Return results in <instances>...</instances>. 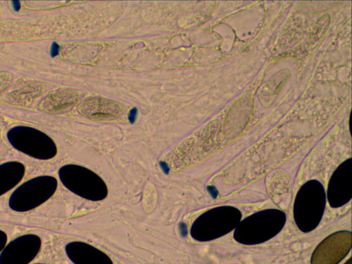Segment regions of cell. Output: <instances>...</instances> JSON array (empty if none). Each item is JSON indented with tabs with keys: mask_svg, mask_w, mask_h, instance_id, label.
Masks as SVG:
<instances>
[{
	"mask_svg": "<svg viewBox=\"0 0 352 264\" xmlns=\"http://www.w3.org/2000/svg\"><path fill=\"white\" fill-rule=\"evenodd\" d=\"M286 221L283 212L267 210L246 217L236 226L234 239L242 244L255 245L265 242L277 234Z\"/></svg>",
	"mask_w": 352,
	"mask_h": 264,
	"instance_id": "cell-1",
	"label": "cell"
},
{
	"mask_svg": "<svg viewBox=\"0 0 352 264\" xmlns=\"http://www.w3.org/2000/svg\"><path fill=\"white\" fill-rule=\"evenodd\" d=\"M58 175L67 190L85 199L100 201L108 195V188L104 181L85 166L65 164L59 168Z\"/></svg>",
	"mask_w": 352,
	"mask_h": 264,
	"instance_id": "cell-2",
	"label": "cell"
},
{
	"mask_svg": "<svg viewBox=\"0 0 352 264\" xmlns=\"http://www.w3.org/2000/svg\"><path fill=\"white\" fill-rule=\"evenodd\" d=\"M241 212L230 206L212 208L199 216L192 224L190 235L197 241H212L230 232L240 221Z\"/></svg>",
	"mask_w": 352,
	"mask_h": 264,
	"instance_id": "cell-3",
	"label": "cell"
},
{
	"mask_svg": "<svg viewBox=\"0 0 352 264\" xmlns=\"http://www.w3.org/2000/svg\"><path fill=\"white\" fill-rule=\"evenodd\" d=\"M57 187L58 181L53 176L34 177L14 189L9 197L8 206L17 212L34 210L49 200L56 192Z\"/></svg>",
	"mask_w": 352,
	"mask_h": 264,
	"instance_id": "cell-4",
	"label": "cell"
},
{
	"mask_svg": "<svg viewBox=\"0 0 352 264\" xmlns=\"http://www.w3.org/2000/svg\"><path fill=\"white\" fill-rule=\"evenodd\" d=\"M316 180L305 184L299 190L294 202V216L298 227L303 232H310L317 227L325 207V193L321 184L316 192Z\"/></svg>",
	"mask_w": 352,
	"mask_h": 264,
	"instance_id": "cell-5",
	"label": "cell"
},
{
	"mask_svg": "<svg viewBox=\"0 0 352 264\" xmlns=\"http://www.w3.org/2000/svg\"><path fill=\"white\" fill-rule=\"evenodd\" d=\"M10 144L32 158L48 160L57 154L54 141L45 133L30 126H16L7 133Z\"/></svg>",
	"mask_w": 352,
	"mask_h": 264,
	"instance_id": "cell-6",
	"label": "cell"
},
{
	"mask_svg": "<svg viewBox=\"0 0 352 264\" xmlns=\"http://www.w3.org/2000/svg\"><path fill=\"white\" fill-rule=\"evenodd\" d=\"M42 246L41 237L25 234L11 240L0 252V264H29L38 254Z\"/></svg>",
	"mask_w": 352,
	"mask_h": 264,
	"instance_id": "cell-7",
	"label": "cell"
},
{
	"mask_svg": "<svg viewBox=\"0 0 352 264\" xmlns=\"http://www.w3.org/2000/svg\"><path fill=\"white\" fill-rule=\"evenodd\" d=\"M351 248L350 232H338L324 239L314 251L311 264H338Z\"/></svg>",
	"mask_w": 352,
	"mask_h": 264,
	"instance_id": "cell-8",
	"label": "cell"
},
{
	"mask_svg": "<svg viewBox=\"0 0 352 264\" xmlns=\"http://www.w3.org/2000/svg\"><path fill=\"white\" fill-rule=\"evenodd\" d=\"M346 161L332 175L328 186V200L333 208L341 206L351 198V168L346 170Z\"/></svg>",
	"mask_w": 352,
	"mask_h": 264,
	"instance_id": "cell-9",
	"label": "cell"
},
{
	"mask_svg": "<svg viewBox=\"0 0 352 264\" xmlns=\"http://www.w3.org/2000/svg\"><path fill=\"white\" fill-rule=\"evenodd\" d=\"M65 251L74 264H113L107 254L83 241L68 243Z\"/></svg>",
	"mask_w": 352,
	"mask_h": 264,
	"instance_id": "cell-10",
	"label": "cell"
},
{
	"mask_svg": "<svg viewBox=\"0 0 352 264\" xmlns=\"http://www.w3.org/2000/svg\"><path fill=\"white\" fill-rule=\"evenodd\" d=\"M25 166L17 161L0 164V197L13 189L23 179Z\"/></svg>",
	"mask_w": 352,
	"mask_h": 264,
	"instance_id": "cell-11",
	"label": "cell"
},
{
	"mask_svg": "<svg viewBox=\"0 0 352 264\" xmlns=\"http://www.w3.org/2000/svg\"><path fill=\"white\" fill-rule=\"evenodd\" d=\"M78 109L82 114L96 118L117 117L121 111L119 104L104 99H92L85 102Z\"/></svg>",
	"mask_w": 352,
	"mask_h": 264,
	"instance_id": "cell-12",
	"label": "cell"
},
{
	"mask_svg": "<svg viewBox=\"0 0 352 264\" xmlns=\"http://www.w3.org/2000/svg\"><path fill=\"white\" fill-rule=\"evenodd\" d=\"M78 94L65 90L47 96L39 104V109L46 113H54L71 106L78 100Z\"/></svg>",
	"mask_w": 352,
	"mask_h": 264,
	"instance_id": "cell-13",
	"label": "cell"
},
{
	"mask_svg": "<svg viewBox=\"0 0 352 264\" xmlns=\"http://www.w3.org/2000/svg\"><path fill=\"white\" fill-rule=\"evenodd\" d=\"M290 75L289 69L278 72L261 87L258 98L263 107H268L274 102Z\"/></svg>",
	"mask_w": 352,
	"mask_h": 264,
	"instance_id": "cell-14",
	"label": "cell"
},
{
	"mask_svg": "<svg viewBox=\"0 0 352 264\" xmlns=\"http://www.w3.org/2000/svg\"><path fill=\"white\" fill-rule=\"evenodd\" d=\"M45 89V87L43 84L31 82L9 93L6 97V100L12 105L27 106L41 96Z\"/></svg>",
	"mask_w": 352,
	"mask_h": 264,
	"instance_id": "cell-15",
	"label": "cell"
},
{
	"mask_svg": "<svg viewBox=\"0 0 352 264\" xmlns=\"http://www.w3.org/2000/svg\"><path fill=\"white\" fill-rule=\"evenodd\" d=\"M12 75L7 72H0V94L2 93L11 83Z\"/></svg>",
	"mask_w": 352,
	"mask_h": 264,
	"instance_id": "cell-16",
	"label": "cell"
},
{
	"mask_svg": "<svg viewBox=\"0 0 352 264\" xmlns=\"http://www.w3.org/2000/svg\"><path fill=\"white\" fill-rule=\"evenodd\" d=\"M7 241H8L7 234L4 231L0 230V252L2 251L3 248L7 244Z\"/></svg>",
	"mask_w": 352,
	"mask_h": 264,
	"instance_id": "cell-17",
	"label": "cell"
},
{
	"mask_svg": "<svg viewBox=\"0 0 352 264\" xmlns=\"http://www.w3.org/2000/svg\"><path fill=\"white\" fill-rule=\"evenodd\" d=\"M138 109L136 107L131 109L129 113L128 119L131 123H133L136 119Z\"/></svg>",
	"mask_w": 352,
	"mask_h": 264,
	"instance_id": "cell-18",
	"label": "cell"
},
{
	"mask_svg": "<svg viewBox=\"0 0 352 264\" xmlns=\"http://www.w3.org/2000/svg\"><path fill=\"white\" fill-rule=\"evenodd\" d=\"M179 231L182 236H186L188 234V228L185 223L180 222L179 223Z\"/></svg>",
	"mask_w": 352,
	"mask_h": 264,
	"instance_id": "cell-19",
	"label": "cell"
},
{
	"mask_svg": "<svg viewBox=\"0 0 352 264\" xmlns=\"http://www.w3.org/2000/svg\"><path fill=\"white\" fill-rule=\"evenodd\" d=\"M207 190L209 192L210 195L212 197V198L216 199L218 195V190L214 186H208L207 187Z\"/></svg>",
	"mask_w": 352,
	"mask_h": 264,
	"instance_id": "cell-20",
	"label": "cell"
},
{
	"mask_svg": "<svg viewBox=\"0 0 352 264\" xmlns=\"http://www.w3.org/2000/svg\"><path fill=\"white\" fill-rule=\"evenodd\" d=\"M59 52V45L56 43H53L50 53L52 56H56Z\"/></svg>",
	"mask_w": 352,
	"mask_h": 264,
	"instance_id": "cell-21",
	"label": "cell"
},
{
	"mask_svg": "<svg viewBox=\"0 0 352 264\" xmlns=\"http://www.w3.org/2000/svg\"><path fill=\"white\" fill-rule=\"evenodd\" d=\"M160 166L165 174H168L170 169L168 164L165 162H160Z\"/></svg>",
	"mask_w": 352,
	"mask_h": 264,
	"instance_id": "cell-22",
	"label": "cell"
},
{
	"mask_svg": "<svg viewBox=\"0 0 352 264\" xmlns=\"http://www.w3.org/2000/svg\"><path fill=\"white\" fill-rule=\"evenodd\" d=\"M12 3H14L13 7L14 8L15 10H19V9L21 8V3L19 1H12Z\"/></svg>",
	"mask_w": 352,
	"mask_h": 264,
	"instance_id": "cell-23",
	"label": "cell"
},
{
	"mask_svg": "<svg viewBox=\"0 0 352 264\" xmlns=\"http://www.w3.org/2000/svg\"><path fill=\"white\" fill-rule=\"evenodd\" d=\"M344 264H351V258H349Z\"/></svg>",
	"mask_w": 352,
	"mask_h": 264,
	"instance_id": "cell-24",
	"label": "cell"
},
{
	"mask_svg": "<svg viewBox=\"0 0 352 264\" xmlns=\"http://www.w3.org/2000/svg\"><path fill=\"white\" fill-rule=\"evenodd\" d=\"M34 264H45V263H34Z\"/></svg>",
	"mask_w": 352,
	"mask_h": 264,
	"instance_id": "cell-25",
	"label": "cell"
}]
</instances>
